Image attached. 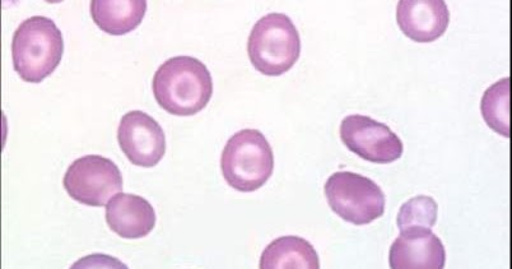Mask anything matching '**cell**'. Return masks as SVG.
Returning <instances> with one entry per match:
<instances>
[{
    "instance_id": "1",
    "label": "cell",
    "mask_w": 512,
    "mask_h": 269,
    "mask_svg": "<svg viewBox=\"0 0 512 269\" xmlns=\"http://www.w3.org/2000/svg\"><path fill=\"white\" fill-rule=\"evenodd\" d=\"M158 105L176 117H192L209 104L213 95L212 74L193 57L166 60L153 77Z\"/></svg>"
},
{
    "instance_id": "2",
    "label": "cell",
    "mask_w": 512,
    "mask_h": 269,
    "mask_svg": "<svg viewBox=\"0 0 512 269\" xmlns=\"http://www.w3.org/2000/svg\"><path fill=\"white\" fill-rule=\"evenodd\" d=\"M62 31L51 18L34 16L23 21L13 35V67L27 83H41L62 62Z\"/></svg>"
},
{
    "instance_id": "3",
    "label": "cell",
    "mask_w": 512,
    "mask_h": 269,
    "mask_svg": "<svg viewBox=\"0 0 512 269\" xmlns=\"http://www.w3.org/2000/svg\"><path fill=\"white\" fill-rule=\"evenodd\" d=\"M248 54L256 71L278 77L295 66L301 54V39L295 23L283 13H269L250 32Z\"/></svg>"
},
{
    "instance_id": "4",
    "label": "cell",
    "mask_w": 512,
    "mask_h": 269,
    "mask_svg": "<svg viewBox=\"0 0 512 269\" xmlns=\"http://www.w3.org/2000/svg\"><path fill=\"white\" fill-rule=\"evenodd\" d=\"M222 174L231 188L242 193L263 187L274 171V153L256 129H242L228 139L221 157Z\"/></svg>"
},
{
    "instance_id": "5",
    "label": "cell",
    "mask_w": 512,
    "mask_h": 269,
    "mask_svg": "<svg viewBox=\"0 0 512 269\" xmlns=\"http://www.w3.org/2000/svg\"><path fill=\"white\" fill-rule=\"evenodd\" d=\"M324 192L335 215L349 224L365 226L384 216L383 189L366 176L339 171L330 176Z\"/></svg>"
},
{
    "instance_id": "6",
    "label": "cell",
    "mask_w": 512,
    "mask_h": 269,
    "mask_svg": "<svg viewBox=\"0 0 512 269\" xmlns=\"http://www.w3.org/2000/svg\"><path fill=\"white\" fill-rule=\"evenodd\" d=\"M69 197L86 206L104 207L123 190V175L114 161L87 155L69 166L63 179Z\"/></svg>"
},
{
    "instance_id": "7",
    "label": "cell",
    "mask_w": 512,
    "mask_h": 269,
    "mask_svg": "<svg viewBox=\"0 0 512 269\" xmlns=\"http://www.w3.org/2000/svg\"><path fill=\"white\" fill-rule=\"evenodd\" d=\"M341 138L349 151L374 164H392L403 156L402 139L388 125L365 115L353 114L344 118Z\"/></svg>"
},
{
    "instance_id": "8",
    "label": "cell",
    "mask_w": 512,
    "mask_h": 269,
    "mask_svg": "<svg viewBox=\"0 0 512 269\" xmlns=\"http://www.w3.org/2000/svg\"><path fill=\"white\" fill-rule=\"evenodd\" d=\"M118 142L121 151L134 166L155 168L164 159V129L151 115L141 110L129 111L120 120Z\"/></svg>"
},
{
    "instance_id": "9",
    "label": "cell",
    "mask_w": 512,
    "mask_h": 269,
    "mask_svg": "<svg viewBox=\"0 0 512 269\" xmlns=\"http://www.w3.org/2000/svg\"><path fill=\"white\" fill-rule=\"evenodd\" d=\"M397 22L409 39L430 44L448 30L450 12L444 0H400Z\"/></svg>"
},
{
    "instance_id": "10",
    "label": "cell",
    "mask_w": 512,
    "mask_h": 269,
    "mask_svg": "<svg viewBox=\"0 0 512 269\" xmlns=\"http://www.w3.org/2000/svg\"><path fill=\"white\" fill-rule=\"evenodd\" d=\"M446 250L439 236L431 229L400 231L389 253L390 268L441 269L445 267Z\"/></svg>"
},
{
    "instance_id": "11",
    "label": "cell",
    "mask_w": 512,
    "mask_h": 269,
    "mask_svg": "<svg viewBox=\"0 0 512 269\" xmlns=\"http://www.w3.org/2000/svg\"><path fill=\"white\" fill-rule=\"evenodd\" d=\"M110 230L123 239H142L152 233L156 212L152 204L136 194L119 193L106 207Z\"/></svg>"
},
{
    "instance_id": "12",
    "label": "cell",
    "mask_w": 512,
    "mask_h": 269,
    "mask_svg": "<svg viewBox=\"0 0 512 269\" xmlns=\"http://www.w3.org/2000/svg\"><path fill=\"white\" fill-rule=\"evenodd\" d=\"M146 0H92L91 16L100 30L111 36L129 34L141 25Z\"/></svg>"
},
{
    "instance_id": "13",
    "label": "cell",
    "mask_w": 512,
    "mask_h": 269,
    "mask_svg": "<svg viewBox=\"0 0 512 269\" xmlns=\"http://www.w3.org/2000/svg\"><path fill=\"white\" fill-rule=\"evenodd\" d=\"M260 268H320L318 252L300 236H282L264 249Z\"/></svg>"
},
{
    "instance_id": "14",
    "label": "cell",
    "mask_w": 512,
    "mask_h": 269,
    "mask_svg": "<svg viewBox=\"0 0 512 269\" xmlns=\"http://www.w3.org/2000/svg\"><path fill=\"white\" fill-rule=\"evenodd\" d=\"M481 111L484 122L500 136L510 137V78L492 85L482 97Z\"/></svg>"
},
{
    "instance_id": "15",
    "label": "cell",
    "mask_w": 512,
    "mask_h": 269,
    "mask_svg": "<svg viewBox=\"0 0 512 269\" xmlns=\"http://www.w3.org/2000/svg\"><path fill=\"white\" fill-rule=\"evenodd\" d=\"M439 216V204L432 197L417 196L400 207L397 224L400 231L432 229Z\"/></svg>"
}]
</instances>
